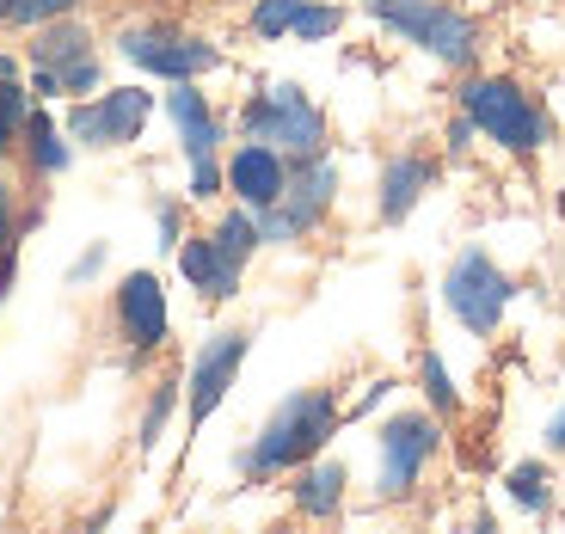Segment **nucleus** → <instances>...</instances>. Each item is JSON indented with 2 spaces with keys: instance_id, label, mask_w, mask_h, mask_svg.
Returning <instances> with one entry per match:
<instances>
[{
  "instance_id": "1",
  "label": "nucleus",
  "mask_w": 565,
  "mask_h": 534,
  "mask_svg": "<svg viewBox=\"0 0 565 534\" xmlns=\"http://www.w3.org/2000/svg\"><path fill=\"white\" fill-rule=\"evenodd\" d=\"M332 436H339L332 394H320V387L313 394H289L270 412L265 430H258V442L246 449V473H282V467H296V461H313Z\"/></svg>"
},
{
  "instance_id": "2",
  "label": "nucleus",
  "mask_w": 565,
  "mask_h": 534,
  "mask_svg": "<svg viewBox=\"0 0 565 534\" xmlns=\"http://www.w3.org/2000/svg\"><path fill=\"white\" fill-rule=\"evenodd\" d=\"M241 124L253 141H265L277 154H296V160H313L326 148V124H320V111H313V99L301 86H270L265 99L246 105Z\"/></svg>"
},
{
  "instance_id": "3",
  "label": "nucleus",
  "mask_w": 565,
  "mask_h": 534,
  "mask_svg": "<svg viewBox=\"0 0 565 534\" xmlns=\"http://www.w3.org/2000/svg\"><path fill=\"white\" fill-rule=\"evenodd\" d=\"M467 117H473V129H486L492 141H504L510 154H535L541 141H547V117L529 105L523 86L510 81H473L461 93Z\"/></svg>"
},
{
  "instance_id": "4",
  "label": "nucleus",
  "mask_w": 565,
  "mask_h": 534,
  "mask_svg": "<svg viewBox=\"0 0 565 534\" xmlns=\"http://www.w3.org/2000/svg\"><path fill=\"white\" fill-rule=\"evenodd\" d=\"M369 13L394 25L399 38H412L418 50H430L437 62L473 56V19H461L455 7H437V0H369Z\"/></svg>"
},
{
  "instance_id": "5",
  "label": "nucleus",
  "mask_w": 565,
  "mask_h": 534,
  "mask_svg": "<svg viewBox=\"0 0 565 534\" xmlns=\"http://www.w3.org/2000/svg\"><path fill=\"white\" fill-rule=\"evenodd\" d=\"M443 301H449V313L467 325V332L486 338V332H498V320H504V308H510V277L486 253H461L449 265Z\"/></svg>"
},
{
  "instance_id": "6",
  "label": "nucleus",
  "mask_w": 565,
  "mask_h": 534,
  "mask_svg": "<svg viewBox=\"0 0 565 534\" xmlns=\"http://www.w3.org/2000/svg\"><path fill=\"white\" fill-rule=\"evenodd\" d=\"M332 184H339V179H332V167L313 154L308 167L296 172V184H282V197L258 210V239H296V234H308V227L326 215V203H332Z\"/></svg>"
},
{
  "instance_id": "7",
  "label": "nucleus",
  "mask_w": 565,
  "mask_h": 534,
  "mask_svg": "<svg viewBox=\"0 0 565 534\" xmlns=\"http://www.w3.org/2000/svg\"><path fill=\"white\" fill-rule=\"evenodd\" d=\"M437 455V424L418 412H399L382 430V498H406L418 485L424 461Z\"/></svg>"
},
{
  "instance_id": "8",
  "label": "nucleus",
  "mask_w": 565,
  "mask_h": 534,
  "mask_svg": "<svg viewBox=\"0 0 565 534\" xmlns=\"http://www.w3.org/2000/svg\"><path fill=\"white\" fill-rule=\"evenodd\" d=\"M148 111H154V93H141V86H117V93H105L99 105L68 111V129L81 141H93V148H124V141L141 136Z\"/></svg>"
},
{
  "instance_id": "9",
  "label": "nucleus",
  "mask_w": 565,
  "mask_h": 534,
  "mask_svg": "<svg viewBox=\"0 0 565 534\" xmlns=\"http://www.w3.org/2000/svg\"><path fill=\"white\" fill-rule=\"evenodd\" d=\"M124 56L136 62V68L148 74H167V81H198V74H210L215 62V43H198V38H172V31H124Z\"/></svg>"
},
{
  "instance_id": "10",
  "label": "nucleus",
  "mask_w": 565,
  "mask_h": 534,
  "mask_svg": "<svg viewBox=\"0 0 565 534\" xmlns=\"http://www.w3.org/2000/svg\"><path fill=\"white\" fill-rule=\"evenodd\" d=\"M167 111H172V124H179V136H184V154H191V197H215V184H222V172H215V141H222V129H215L203 93H191V86L179 81V93L167 99Z\"/></svg>"
},
{
  "instance_id": "11",
  "label": "nucleus",
  "mask_w": 565,
  "mask_h": 534,
  "mask_svg": "<svg viewBox=\"0 0 565 534\" xmlns=\"http://www.w3.org/2000/svg\"><path fill=\"white\" fill-rule=\"evenodd\" d=\"M99 81V62H93V43L81 25H56L43 31L38 43V93H86Z\"/></svg>"
},
{
  "instance_id": "12",
  "label": "nucleus",
  "mask_w": 565,
  "mask_h": 534,
  "mask_svg": "<svg viewBox=\"0 0 565 534\" xmlns=\"http://www.w3.org/2000/svg\"><path fill=\"white\" fill-rule=\"evenodd\" d=\"M246 344H253L246 332H215L210 344H203L198 369H191V424H203L227 399V387H234V375H241V363H246Z\"/></svg>"
},
{
  "instance_id": "13",
  "label": "nucleus",
  "mask_w": 565,
  "mask_h": 534,
  "mask_svg": "<svg viewBox=\"0 0 565 534\" xmlns=\"http://www.w3.org/2000/svg\"><path fill=\"white\" fill-rule=\"evenodd\" d=\"M117 313H124L129 344H141V351H154L167 338V289H160L154 270H129L124 289H117Z\"/></svg>"
},
{
  "instance_id": "14",
  "label": "nucleus",
  "mask_w": 565,
  "mask_h": 534,
  "mask_svg": "<svg viewBox=\"0 0 565 534\" xmlns=\"http://www.w3.org/2000/svg\"><path fill=\"white\" fill-rule=\"evenodd\" d=\"M227 184H234V191L253 203V210H265V203L282 197L289 172H282V154H277V148H265V141H246L241 154L227 160Z\"/></svg>"
},
{
  "instance_id": "15",
  "label": "nucleus",
  "mask_w": 565,
  "mask_h": 534,
  "mask_svg": "<svg viewBox=\"0 0 565 534\" xmlns=\"http://www.w3.org/2000/svg\"><path fill=\"white\" fill-rule=\"evenodd\" d=\"M179 270L198 282L203 296H215V301H227V296H234V282H241V265H227L215 239H191V246L179 253Z\"/></svg>"
},
{
  "instance_id": "16",
  "label": "nucleus",
  "mask_w": 565,
  "mask_h": 534,
  "mask_svg": "<svg viewBox=\"0 0 565 534\" xmlns=\"http://www.w3.org/2000/svg\"><path fill=\"white\" fill-rule=\"evenodd\" d=\"M424 184H430V160L399 154L394 167H387V179H382V215H387V222H406L412 203L424 197Z\"/></svg>"
},
{
  "instance_id": "17",
  "label": "nucleus",
  "mask_w": 565,
  "mask_h": 534,
  "mask_svg": "<svg viewBox=\"0 0 565 534\" xmlns=\"http://www.w3.org/2000/svg\"><path fill=\"white\" fill-rule=\"evenodd\" d=\"M339 498H344V467L339 461L308 467V473H301V485H296V504L313 510V516H332V510H339Z\"/></svg>"
},
{
  "instance_id": "18",
  "label": "nucleus",
  "mask_w": 565,
  "mask_h": 534,
  "mask_svg": "<svg viewBox=\"0 0 565 534\" xmlns=\"http://www.w3.org/2000/svg\"><path fill=\"white\" fill-rule=\"evenodd\" d=\"M215 246H222V258H227V265H246V253H253V246H258V222H253V215H246V210H234V215H227V222L222 227H215Z\"/></svg>"
},
{
  "instance_id": "19",
  "label": "nucleus",
  "mask_w": 565,
  "mask_h": 534,
  "mask_svg": "<svg viewBox=\"0 0 565 534\" xmlns=\"http://www.w3.org/2000/svg\"><path fill=\"white\" fill-rule=\"evenodd\" d=\"M296 13H301V0H258V7H253V31H258V38H282V31L296 25Z\"/></svg>"
},
{
  "instance_id": "20",
  "label": "nucleus",
  "mask_w": 565,
  "mask_h": 534,
  "mask_svg": "<svg viewBox=\"0 0 565 534\" xmlns=\"http://www.w3.org/2000/svg\"><path fill=\"white\" fill-rule=\"evenodd\" d=\"M74 0H0V19H13V25H43V19L68 13Z\"/></svg>"
},
{
  "instance_id": "21",
  "label": "nucleus",
  "mask_w": 565,
  "mask_h": 534,
  "mask_svg": "<svg viewBox=\"0 0 565 534\" xmlns=\"http://www.w3.org/2000/svg\"><path fill=\"white\" fill-rule=\"evenodd\" d=\"M510 492H516V504H523V510H541V504H547V473H541L535 461L510 467Z\"/></svg>"
},
{
  "instance_id": "22",
  "label": "nucleus",
  "mask_w": 565,
  "mask_h": 534,
  "mask_svg": "<svg viewBox=\"0 0 565 534\" xmlns=\"http://www.w3.org/2000/svg\"><path fill=\"white\" fill-rule=\"evenodd\" d=\"M339 25H344L339 7H313V0H301V13H296V25H289V31H296V38H332Z\"/></svg>"
},
{
  "instance_id": "23",
  "label": "nucleus",
  "mask_w": 565,
  "mask_h": 534,
  "mask_svg": "<svg viewBox=\"0 0 565 534\" xmlns=\"http://www.w3.org/2000/svg\"><path fill=\"white\" fill-rule=\"evenodd\" d=\"M31 154H38V167H68V148H62V136L50 129V117H31Z\"/></svg>"
},
{
  "instance_id": "24",
  "label": "nucleus",
  "mask_w": 565,
  "mask_h": 534,
  "mask_svg": "<svg viewBox=\"0 0 565 534\" xmlns=\"http://www.w3.org/2000/svg\"><path fill=\"white\" fill-rule=\"evenodd\" d=\"M424 394H430V406L437 412H449L455 406V381H449V369H443V356H424Z\"/></svg>"
},
{
  "instance_id": "25",
  "label": "nucleus",
  "mask_w": 565,
  "mask_h": 534,
  "mask_svg": "<svg viewBox=\"0 0 565 534\" xmlns=\"http://www.w3.org/2000/svg\"><path fill=\"white\" fill-rule=\"evenodd\" d=\"M19 117H25V86L0 81V148H7V136L19 129Z\"/></svg>"
},
{
  "instance_id": "26",
  "label": "nucleus",
  "mask_w": 565,
  "mask_h": 534,
  "mask_svg": "<svg viewBox=\"0 0 565 534\" xmlns=\"http://www.w3.org/2000/svg\"><path fill=\"white\" fill-rule=\"evenodd\" d=\"M547 449H559V455H565V406L553 412V424H547Z\"/></svg>"
},
{
  "instance_id": "27",
  "label": "nucleus",
  "mask_w": 565,
  "mask_h": 534,
  "mask_svg": "<svg viewBox=\"0 0 565 534\" xmlns=\"http://www.w3.org/2000/svg\"><path fill=\"white\" fill-rule=\"evenodd\" d=\"M0 239H7V184H0Z\"/></svg>"
}]
</instances>
